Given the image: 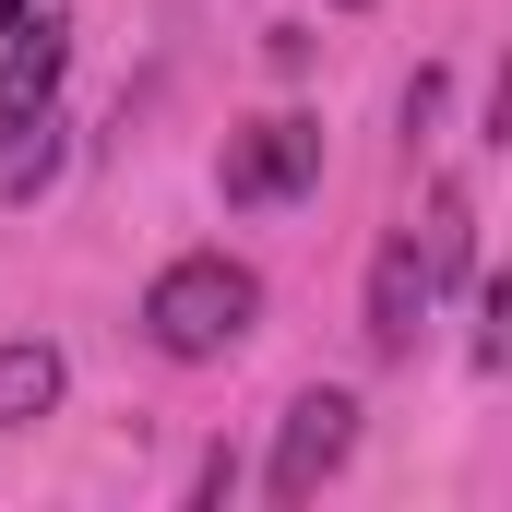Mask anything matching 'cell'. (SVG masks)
Instances as JSON below:
<instances>
[{
    "label": "cell",
    "instance_id": "2",
    "mask_svg": "<svg viewBox=\"0 0 512 512\" xmlns=\"http://www.w3.org/2000/svg\"><path fill=\"white\" fill-rule=\"evenodd\" d=\"M346 453H358V393L310 382L298 405H286V429H274V465H262V489H274V501H310V489H322Z\"/></svg>",
    "mask_w": 512,
    "mask_h": 512
},
{
    "label": "cell",
    "instance_id": "5",
    "mask_svg": "<svg viewBox=\"0 0 512 512\" xmlns=\"http://www.w3.org/2000/svg\"><path fill=\"white\" fill-rule=\"evenodd\" d=\"M60 179V108H0V203H36Z\"/></svg>",
    "mask_w": 512,
    "mask_h": 512
},
{
    "label": "cell",
    "instance_id": "4",
    "mask_svg": "<svg viewBox=\"0 0 512 512\" xmlns=\"http://www.w3.org/2000/svg\"><path fill=\"white\" fill-rule=\"evenodd\" d=\"M429 298H441V274H429V251H417V227L405 239H382V262H370V358H417V322H429Z\"/></svg>",
    "mask_w": 512,
    "mask_h": 512
},
{
    "label": "cell",
    "instance_id": "8",
    "mask_svg": "<svg viewBox=\"0 0 512 512\" xmlns=\"http://www.w3.org/2000/svg\"><path fill=\"white\" fill-rule=\"evenodd\" d=\"M417 251H429V274H441V286H465V262H477V215H465V191H429Z\"/></svg>",
    "mask_w": 512,
    "mask_h": 512
},
{
    "label": "cell",
    "instance_id": "1",
    "mask_svg": "<svg viewBox=\"0 0 512 512\" xmlns=\"http://www.w3.org/2000/svg\"><path fill=\"white\" fill-rule=\"evenodd\" d=\"M251 322H262V274H251V262H227V251H179L155 286H143V334H155L179 370L227 358Z\"/></svg>",
    "mask_w": 512,
    "mask_h": 512
},
{
    "label": "cell",
    "instance_id": "3",
    "mask_svg": "<svg viewBox=\"0 0 512 512\" xmlns=\"http://www.w3.org/2000/svg\"><path fill=\"white\" fill-rule=\"evenodd\" d=\"M227 203H298L310 179H322V120H251L227 131Z\"/></svg>",
    "mask_w": 512,
    "mask_h": 512
},
{
    "label": "cell",
    "instance_id": "9",
    "mask_svg": "<svg viewBox=\"0 0 512 512\" xmlns=\"http://www.w3.org/2000/svg\"><path fill=\"white\" fill-rule=\"evenodd\" d=\"M12 24H24V0H0V36H12Z\"/></svg>",
    "mask_w": 512,
    "mask_h": 512
},
{
    "label": "cell",
    "instance_id": "6",
    "mask_svg": "<svg viewBox=\"0 0 512 512\" xmlns=\"http://www.w3.org/2000/svg\"><path fill=\"white\" fill-rule=\"evenodd\" d=\"M60 72H72V24H12V36H0V108L60 96Z\"/></svg>",
    "mask_w": 512,
    "mask_h": 512
},
{
    "label": "cell",
    "instance_id": "7",
    "mask_svg": "<svg viewBox=\"0 0 512 512\" xmlns=\"http://www.w3.org/2000/svg\"><path fill=\"white\" fill-rule=\"evenodd\" d=\"M60 382H72L60 346H48V334H12V346H0V429H36V417L60 405Z\"/></svg>",
    "mask_w": 512,
    "mask_h": 512
},
{
    "label": "cell",
    "instance_id": "10",
    "mask_svg": "<svg viewBox=\"0 0 512 512\" xmlns=\"http://www.w3.org/2000/svg\"><path fill=\"white\" fill-rule=\"evenodd\" d=\"M346 12H358V0H346Z\"/></svg>",
    "mask_w": 512,
    "mask_h": 512
}]
</instances>
